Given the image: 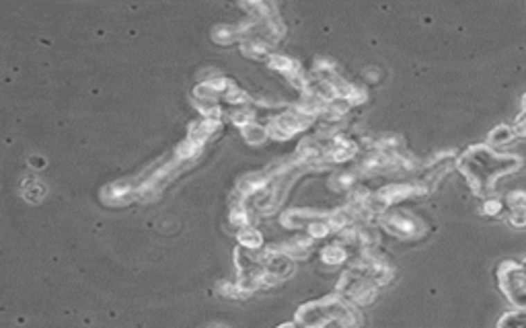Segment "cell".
Returning <instances> with one entry per match:
<instances>
[{"instance_id": "5", "label": "cell", "mask_w": 526, "mask_h": 328, "mask_svg": "<svg viewBox=\"0 0 526 328\" xmlns=\"http://www.w3.org/2000/svg\"><path fill=\"white\" fill-rule=\"evenodd\" d=\"M378 224L393 236H399V238H419L423 232H426V226L423 221L413 216L411 212H401V210H393V212H385L380 218H378Z\"/></svg>"}, {"instance_id": "3", "label": "cell", "mask_w": 526, "mask_h": 328, "mask_svg": "<svg viewBox=\"0 0 526 328\" xmlns=\"http://www.w3.org/2000/svg\"><path fill=\"white\" fill-rule=\"evenodd\" d=\"M337 295H342L353 306H370L378 295V287L364 273L348 269L337 281Z\"/></svg>"}, {"instance_id": "4", "label": "cell", "mask_w": 526, "mask_h": 328, "mask_svg": "<svg viewBox=\"0 0 526 328\" xmlns=\"http://www.w3.org/2000/svg\"><path fill=\"white\" fill-rule=\"evenodd\" d=\"M498 283L508 302L526 310V279L516 261H504L498 267Z\"/></svg>"}, {"instance_id": "6", "label": "cell", "mask_w": 526, "mask_h": 328, "mask_svg": "<svg viewBox=\"0 0 526 328\" xmlns=\"http://www.w3.org/2000/svg\"><path fill=\"white\" fill-rule=\"evenodd\" d=\"M259 263H261V267H263L265 273L276 277L278 281L286 279L294 271V261L286 253H282L280 248H268V250H263L259 255Z\"/></svg>"}, {"instance_id": "12", "label": "cell", "mask_w": 526, "mask_h": 328, "mask_svg": "<svg viewBox=\"0 0 526 328\" xmlns=\"http://www.w3.org/2000/svg\"><path fill=\"white\" fill-rule=\"evenodd\" d=\"M516 138L514 127L510 125H498L493 131H489V146H506Z\"/></svg>"}, {"instance_id": "19", "label": "cell", "mask_w": 526, "mask_h": 328, "mask_svg": "<svg viewBox=\"0 0 526 328\" xmlns=\"http://www.w3.org/2000/svg\"><path fill=\"white\" fill-rule=\"evenodd\" d=\"M198 152H200V144H195V142L187 140L185 144H181V146H179V150H177V158H179V161H189V158H193Z\"/></svg>"}, {"instance_id": "17", "label": "cell", "mask_w": 526, "mask_h": 328, "mask_svg": "<svg viewBox=\"0 0 526 328\" xmlns=\"http://www.w3.org/2000/svg\"><path fill=\"white\" fill-rule=\"evenodd\" d=\"M331 187L335 191H351L356 187V174L353 172H337L333 179H331Z\"/></svg>"}, {"instance_id": "26", "label": "cell", "mask_w": 526, "mask_h": 328, "mask_svg": "<svg viewBox=\"0 0 526 328\" xmlns=\"http://www.w3.org/2000/svg\"><path fill=\"white\" fill-rule=\"evenodd\" d=\"M216 328H222V327H216Z\"/></svg>"}, {"instance_id": "15", "label": "cell", "mask_w": 526, "mask_h": 328, "mask_svg": "<svg viewBox=\"0 0 526 328\" xmlns=\"http://www.w3.org/2000/svg\"><path fill=\"white\" fill-rule=\"evenodd\" d=\"M304 234H306L310 240H321V238H327V236L331 234V228H329L327 219L319 218V219H315V221H310V224L306 226Z\"/></svg>"}, {"instance_id": "20", "label": "cell", "mask_w": 526, "mask_h": 328, "mask_svg": "<svg viewBox=\"0 0 526 328\" xmlns=\"http://www.w3.org/2000/svg\"><path fill=\"white\" fill-rule=\"evenodd\" d=\"M506 201L510 210H526V191H512Z\"/></svg>"}, {"instance_id": "10", "label": "cell", "mask_w": 526, "mask_h": 328, "mask_svg": "<svg viewBox=\"0 0 526 328\" xmlns=\"http://www.w3.org/2000/svg\"><path fill=\"white\" fill-rule=\"evenodd\" d=\"M240 134H243V140H245L249 146H261V144L268 142V138H270L268 127L261 125L259 121H253V123L240 127Z\"/></svg>"}, {"instance_id": "25", "label": "cell", "mask_w": 526, "mask_h": 328, "mask_svg": "<svg viewBox=\"0 0 526 328\" xmlns=\"http://www.w3.org/2000/svg\"><path fill=\"white\" fill-rule=\"evenodd\" d=\"M523 109L526 111V95H525V99H523Z\"/></svg>"}, {"instance_id": "11", "label": "cell", "mask_w": 526, "mask_h": 328, "mask_svg": "<svg viewBox=\"0 0 526 328\" xmlns=\"http://www.w3.org/2000/svg\"><path fill=\"white\" fill-rule=\"evenodd\" d=\"M238 242L243 248H247L251 253H259L263 248V234L251 226V228H245L238 232Z\"/></svg>"}, {"instance_id": "14", "label": "cell", "mask_w": 526, "mask_h": 328, "mask_svg": "<svg viewBox=\"0 0 526 328\" xmlns=\"http://www.w3.org/2000/svg\"><path fill=\"white\" fill-rule=\"evenodd\" d=\"M268 64H270V68H274V70L282 72L284 76H288V74H292L294 70H298L296 62L284 54H272L270 57H268Z\"/></svg>"}, {"instance_id": "13", "label": "cell", "mask_w": 526, "mask_h": 328, "mask_svg": "<svg viewBox=\"0 0 526 328\" xmlns=\"http://www.w3.org/2000/svg\"><path fill=\"white\" fill-rule=\"evenodd\" d=\"M498 328H526V310L516 308L514 312H506L498 320Z\"/></svg>"}, {"instance_id": "16", "label": "cell", "mask_w": 526, "mask_h": 328, "mask_svg": "<svg viewBox=\"0 0 526 328\" xmlns=\"http://www.w3.org/2000/svg\"><path fill=\"white\" fill-rule=\"evenodd\" d=\"M342 99H346L351 107H356V105L366 103L368 93H366V89H364V86H360V84H351L350 82V86H348V91L344 93V97H342Z\"/></svg>"}, {"instance_id": "24", "label": "cell", "mask_w": 526, "mask_h": 328, "mask_svg": "<svg viewBox=\"0 0 526 328\" xmlns=\"http://www.w3.org/2000/svg\"><path fill=\"white\" fill-rule=\"evenodd\" d=\"M278 328H298V327H296L294 322H284V325H280Z\"/></svg>"}, {"instance_id": "9", "label": "cell", "mask_w": 526, "mask_h": 328, "mask_svg": "<svg viewBox=\"0 0 526 328\" xmlns=\"http://www.w3.org/2000/svg\"><path fill=\"white\" fill-rule=\"evenodd\" d=\"M350 257L351 253L342 244V242H331V244L323 246V250H321V261H323L325 265H331V267L344 265Z\"/></svg>"}, {"instance_id": "21", "label": "cell", "mask_w": 526, "mask_h": 328, "mask_svg": "<svg viewBox=\"0 0 526 328\" xmlns=\"http://www.w3.org/2000/svg\"><path fill=\"white\" fill-rule=\"evenodd\" d=\"M510 224L514 228H526V210H510Z\"/></svg>"}, {"instance_id": "1", "label": "cell", "mask_w": 526, "mask_h": 328, "mask_svg": "<svg viewBox=\"0 0 526 328\" xmlns=\"http://www.w3.org/2000/svg\"><path fill=\"white\" fill-rule=\"evenodd\" d=\"M520 158L512 154H498L489 146H475L459 161V170L465 174L475 195L487 193L496 181L520 168Z\"/></svg>"}, {"instance_id": "22", "label": "cell", "mask_w": 526, "mask_h": 328, "mask_svg": "<svg viewBox=\"0 0 526 328\" xmlns=\"http://www.w3.org/2000/svg\"><path fill=\"white\" fill-rule=\"evenodd\" d=\"M483 212H485L487 216H498V214H502V201H500V199H485Z\"/></svg>"}, {"instance_id": "7", "label": "cell", "mask_w": 526, "mask_h": 328, "mask_svg": "<svg viewBox=\"0 0 526 328\" xmlns=\"http://www.w3.org/2000/svg\"><path fill=\"white\" fill-rule=\"evenodd\" d=\"M323 218L317 212H308V210H290L282 216V226L288 230H306V226L315 219Z\"/></svg>"}, {"instance_id": "23", "label": "cell", "mask_w": 526, "mask_h": 328, "mask_svg": "<svg viewBox=\"0 0 526 328\" xmlns=\"http://www.w3.org/2000/svg\"><path fill=\"white\" fill-rule=\"evenodd\" d=\"M514 134H516V138H526V111L523 113V117L516 121V125H514Z\"/></svg>"}, {"instance_id": "8", "label": "cell", "mask_w": 526, "mask_h": 328, "mask_svg": "<svg viewBox=\"0 0 526 328\" xmlns=\"http://www.w3.org/2000/svg\"><path fill=\"white\" fill-rule=\"evenodd\" d=\"M313 242H315V240H310L306 234H300V236H294L290 240H286V244H284V246H278V248H280L282 253H286L292 261H296V259H304V257L310 253Z\"/></svg>"}, {"instance_id": "18", "label": "cell", "mask_w": 526, "mask_h": 328, "mask_svg": "<svg viewBox=\"0 0 526 328\" xmlns=\"http://www.w3.org/2000/svg\"><path fill=\"white\" fill-rule=\"evenodd\" d=\"M238 37H240L238 35V27H218L216 33H214V39L218 44H233Z\"/></svg>"}, {"instance_id": "2", "label": "cell", "mask_w": 526, "mask_h": 328, "mask_svg": "<svg viewBox=\"0 0 526 328\" xmlns=\"http://www.w3.org/2000/svg\"><path fill=\"white\" fill-rule=\"evenodd\" d=\"M329 322H337L342 328H362L364 316L337 293L300 306L294 316V325L298 328H325Z\"/></svg>"}]
</instances>
